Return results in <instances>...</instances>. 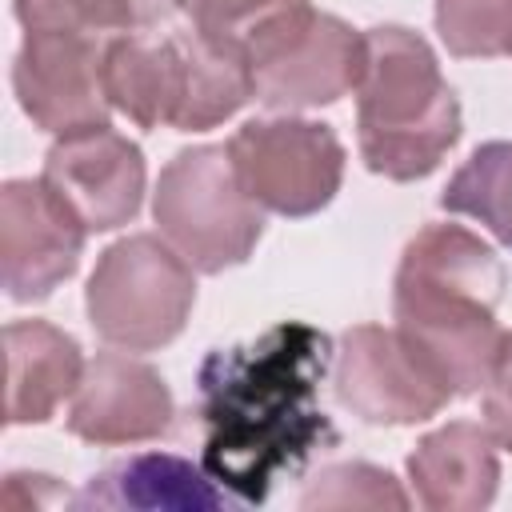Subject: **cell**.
Instances as JSON below:
<instances>
[{
  "mask_svg": "<svg viewBox=\"0 0 512 512\" xmlns=\"http://www.w3.org/2000/svg\"><path fill=\"white\" fill-rule=\"evenodd\" d=\"M332 356V340L304 320L204 356L196 376L200 468L236 504H264L284 476L336 440L320 408Z\"/></svg>",
  "mask_w": 512,
  "mask_h": 512,
  "instance_id": "cell-1",
  "label": "cell"
},
{
  "mask_svg": "<svg viewBox=\"0 0 512 512\" xmlns=\"http://www.w3.org/2000/svg\"><path fill=\"white\" fill-rule=\"evenodd\" d=\"M504 296L500 256L460 224L420 228L396 268V332L424 356L452 396L484 392L504 344L496 304Z\"/></svg>",
  "mask_w": 512,
  "mask_h": 512,
  "instance_id": "cell-2",
  "label": "cell"
},
{
  "mask_svg": "<svg viewBox=\"0 0 512 512\" xmlns=\"http://www.w3.org/2000/svg\"><path fill=\"white\" fill-rule=\"evenodd\" d=\"M368 64L356 84L360 156L376 176L420 180L460 140V104L424 36L368 28Z\"/></svg>",
  "mask_w": 512,
  "mask_h": 512,
  "instance_id": "cell-3",
  "label": "cell"
},
{
  "mask_svg": "<svg viewBox=\"0 0 512 512\" xmlns=\"http://www.w3.org/2000/svg\"><path fill=\"white\" fill-rule=\"evenodd\" d=\"M152 216L160 236L208 276L244 264L264 232L260 204L244 192L228 144L176 152L160 172Z\"/></svg>",
  "mask_w": 512,
  "mask_h": 512,
  "instance_id": "cell-4",
  "label": "cell"
},
{
  "mask_svg": "<svg viewBox=\"0 0 512 512\" xmlns=\"http://www.w3.org/2000/svg\"><path fill=\"white\" fill-rule=\"evenodd\" d=\"M192 264L160 236H124L116 240L88 280V320L92 328L128 352H148L180 336L196 280Z\"/></svg>",
  "mask_w": 512,
  "mask_h": 512,
  "instance_id": "cell-5",
  "label": "cell"
},
{
  "mask_svg": "<svg viewBox=\"0 0 512 512\" xmlns=\"http://www.w3.org/2000/svg\"><path fill=\"white\" fill-rule=\"evenodd\" d=\"M228 156L244 192L280 216L320 212L344 180V144L316 120H248L228 140Z\"/></svg>",
  "mask_w": 512,
  "mask_h": 512,
  "instance_id": "cell-6",
  "label": "cell"
},
{
  "mask_svg": "<svg viewBox=\"0 0 512 512\" xmlns=\"http://www.w3.org/2000/svg\"><path fill=\"white\" fill-rule=\"evenodd\" d=\"M336 400L364 424H420L436 416L452 392L424 364V356L380 324H356L340 336L332 356Z\"/></svg>",
  "mask_w": 512,
  "mask_h": 512,
  "instance_id": "cell-7",
  "label": "cell"
},
{
  "mask_svg": "<svg viewBox=\"0 0 512 512\" xmlns=\"http://www.w3.org/2000/svg\"><path fill=\"white\" fill-rule=\"evenodd\" d=\"M104 36L72 32V28H28L12 84L28 120L52 136H68L80 128L108 124V92H104Z\"/></svg>",
  "mask_w": 512,
  "mask_h": 512,
  "instance_id": "cell-8",
  "label": "cell"
},
{
  "mask_svg": "<svg viewBox=\"0 0 512 512\" xmlns=\"http://www.w3.org/2000/svg\"><path fill=\"white\" fill-rule=\"evenodd\" d=\"M84 220L40 180H8L0 192V272L12 300L32 304L60 288L84 252Z\"/></svg>",
  "mask_w": 512,
  "mask_h": 512,
  "instance_id": "cell-9",
  "label": "cell"
},
{
  "mask_svg": "<svg viewBox=\"0 0 512 512\" xmlns=\"http://www.w3.org/2000/svg\"><path fill=\"white\" fill-rule=\"evenodd\" d=\"M44 180L68 200L88 232L128 224L144 200V156L108 124L56 136L44 156Z\"/></svg>",
  "mask_w": 512,
  "mask_h": 512,
  "instance_id": "cell-10",
  "label": "cell"
},
{
  "mask_svg": "<svg viewBox=\"0 0 512 512\" xmlns=\"http://www.w3.org/2000/svg\"><path fill=\"white\" fill-rule=\"evenodd\" d=\"M172 424V392L164 376L124 352H100L72 392L68 428L88 444H140Z\"/></svg>",
  "mask_w": 512,
  "mask_h": 512,
  "instance_id": "cell-11",
  "label": "cell"
},
{
  "mask_svg": "<svg viewBox=\"0 0 512 512\" xmlns=\"http://www.w3.org/2000/svg\"><path fill=\"white\" fill-rule=\"evenodd\" d=\"M368 64V36L344 24L340 16L316 12L308 32L256 68V96L268 108H316L332 104L344 92H356Z\"/></svg>",
  "mask_w": 512,
  "mask_h": 512,
  "instance_id": "cell-12",
  "label": "cell"
},
{
  "mask_svg": "<svg viewBox=\"0 0 512 512\" xmlns=\"http://www.w3.org/2000/svg\"><path fill=\"white\" fill-rule=\"evenodd\" d=\"M408 480L416 500L432 512H476L488 508L500 484L496 436L488 424L452 420L428 432L408 456Z\"/></svg>",
  "mask_w": 512,
  "mask_h": 512,
  "instance_id": "cell-13",
  "label": "cell"
},
{
  "mask_svg": "<svg viewBox=\"0 0 512 512\" xmlns=\"http://www.w3.org/2000/svg\"><path fill=\"white\" fill-rule=\"evenodd\" d=\"M4 420L8 424H44L84 380L80 344L44 320H12L4 328Z\"/></svg>",
  "mask_w": 512,
  "mask_h": 512,
  "instance_id": "cell-14",
  "label": "cell"
},
{
  "mask_svg": "<svg viewBox=\"0 0 512 512\" xmlns=\"http://www.w3.org/2000/svg\"><path fill=\"white\" fill-rule=\"evenodd\" d=\"M104 92L116 112L140 128H160L184 104V40L124 32L104 44Z\"/></svg>",
  "mask_w": 512,
  "mask_h": 512,
  "instance_id": "cell-15",
  "label": "cell"
},
{
  "mask_svg": "<svg viewBox=\"0 0 512 512\" xmlns=\"http://www.w3.org/2000/svg\"><path fill=\"white\" fill-rule=\"evenodd\" d=\"M236 504L204 468H192L168 452H140L128 456L84 484L76 508H180V512H208Z\"/></svg>",
  "mask_w": 512,
  "mask_h": 512,
  "instance_id": "cell-16",
  "label": "cell"
},
{
  "mask_svg": "<svg viewBox=\"0 0 512 512\" xmlns=\"http://www.w3.org/2000/svg\"><path fill=\"white\" fill-rule=\"evenodd\" d=\"M188 28L240 52L252 72L288 52L312 24L308 0H184Z\"/></svg>",
  "mask_w": 512,
  "mask_h": 512,
  "instance_id": "cell-17",
  "label": "cell"
},
{
  "mask_svg": "<svg viewBox=\"0 0 512 512\" xmlns=\"http://www.w3.org/2000/svg\"><path fill=\"white\" fill-rule=\"evenodd\" d=\"M180 40H184V104L176 128L204 132L236 116L256 96V72L240 52L200 36L196 28L180 32Z\"/></svg>",
  "mask_w": 512,
  "mask_h": 512,
  "instance_id": "cell-18",
  "label": "cell"
},
{
  "mask_svg": "<svg viewBox=\"0 0 512 512\" xmlns=\"http://www.w3.org/2000/svg\"><path fill=\"white\" fill-rule=\"evenodd\" d=\"M440 204L448 212L480 220L500 244L512 248V144H480L448 180Z\"/></svg>",
  "mask_w": 512,
  "mask_h": 512,
  "instance_id": "cell-19",
  "label": "cell"
},
{
  "mask_svg": "<svg viewBox=\"0 0 512 512\" xmlns=\"http://www.w3.org/2000/svg\"><path fill=\"white\" fill-rule=\"evenodd\" d=\"M24 28H72V32H144L168 20L184 0H12Z\"/></svg>",
  "mask_w": 512,
  "mask_h": 512,
  "instance_id": "cell-20",
  "label": "cell"
},
{
  "mask_svg": "<svg viewBox=\"0 0 512 512\" xmlns=\"http://www.w3.org/2000/svg\"><path fill=\"white\" fill-rule=\"evenodd\" d=\"M436 28L452 56H512V0H436Z\"/></svg>",
  "mask_w": 512,
  "mask_h": 512,
  "instance_id": "cell-21",
  "label": "cell"
},
{
  "mask_svg": "<svg viewBox=\"0 0 512 512\" xmlns=\"http://www.w3.org/2000/svg\"><path fill=\"white\" fill-rule=\"evenodd\" d=\"M300 504L304 508H408V492L384 468L332 464L308 484Z\"/></svg>",
  "mask_w": 512,
  "mask_h": 512,
  "instance_id": "cell-22",
  "label": "cell"
},
{
  "mask_svg": "<svg viewBox=\"0 0 512 512\" xmlns=\"http://www.w3.org/2000/svg\"><path fill=\"white\" fill-rule=\"evenodd\" d=\"M484 424L500 448L512 452V332H504L500 356L484 384Z\"/></svg>",
  "mask_w": 512,
  "mask_h": 512,
  "instance_id": "cell-23",
  "label": "cell"
}]
</instances>
